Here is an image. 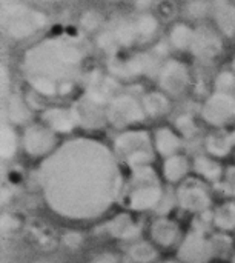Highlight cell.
<instances>
[{
    "mask_svg": "<svg viewBox=\"0 0 235 263\" xmlns=\"http://www.w3.org/2000/svg\"><path fill=\"white\" fill-rule=\"evenodd\" d=\"M38 182L49 208L68 219L102 216L120 191L115 156L99 140L77 137L58 146L40 166Z\"/></svg>",
    "mask_w": 235,
    "mask_h": 263,
    "instance_id": "1",
    "label": "cell"
},
{
    "mask_svg": "<svg viewBox=\"0 0 235 263\" xmlns=\"http://www.w3.org/2000/svg\"><path fill=\"white\" fill-rule=\"evenodd\" d=\"M88 60L83 39L71 34L46 35L32 43L22 55L20 68L34 94L65 96L82 77Z\"/></svg>",
    "mask_w": 235,
    "mask_h": 263,
    "instance_id": "2",
    "label": "cell"
},
{
    "mask_svg": "<svg viewBox=\"0 0 235 263\" xmlns=\"http://www.w3.org/2000/svg\"><path fill=\"white\" fill-rule=\"evenodd\" d=\"M139 34L134 17H115L103 25L95 34V45L106 55H119L123 49L139 43Z\"/></svg>",
    "mask_w": 235,
    "mask_h": 263,
    "instance_id": "3",
    "label": "cell"
},
{
    "mask_svg": "<svg viewBox=\"0 0 235 263\" xmlns=\"http://www.w3.org/2000/svg\"><path fill=\"white\" fill-rule=\"evenodd\" d=\"M46 25L48 17L45 12L23 3L9 5L5 11L6 34L17 42L31 39L32 35L43 31Z\"/></svg>",
    "mask_w": 235,
    "mask_h": 263,
    "instance_id": "4",
    "label": "cell"
},
{
    "mask_svg": "<svg viewBox=\"0 0 235 263\" xmlns=\"http://www.w3.org/2000/svg\"><path fill=\"white\" fill-rule=\"evenodd\" d=\"M163 194L157 182L155 173L148 166H140L134 170L132 186L128 194V206L135 211L151 210L159 206Z\"/></svg>",
    "mask_w": 235,
    "mask_h": 263,
    "instance_id": "5",
    "label": "cell"
},
{
    "mask_svg": "<svg viewBox=\"0 0 235 263\" xmlns=\"http://www.w3.org/2000/svg\"><path fill=\"white\" fill-rule=\"evenodd\" d=\"M115 151L126 160V163L135 170L140 166H148L152 159V142L146 131L131 129L119 134L114 142Z\"/></svg>",
    "mask_w": 235,
    "mask_h": 263,
    "instance_id": "6",
    "label": "cell"
},
{
    "mask_svg": "<svg viewBox=\"0 0 235 263\" xmlns=\"http://www.w3.org/2000/svg\"><path fill=\"white\" fill-rule=\"evenodd\" d=\"M155 79L159 89L169 97H182L192 85V72L189 65L175 57H168L162 62Z\"/></svg>",
    "mask_w": 235,
    "mask_h": 263,
    "instance_id": "7",
    "label": "cell"
},
{
    "mask_svg": "<svg viewBox=\"0 0 235 263\" xmlns=\"http://www.w3.org/2000/svg\"><path fill=\"white\" fill-rule=\"evenodd\" d=\"M106 117L115 128H128L146 119L142 100L128 92H119L106 106Z\"/></svg>",
    "mask_w": 235,
    "mask_h": 263,
    "instance_id": "8",
    "label": "cell"
},
{
    "mask_svg": "<svg viewBox=\"0 0 235 263\" xmlns=\"http://www.w3.org/2000/svg\"><path fill=\"white\" fill-rule=\"evenodd\" d=\"M189 52L200 62H214L223 52V35L216 26L199 25L195 26L194 40Z\"/></svg>",
    "mask_w": 235,
    "mask_h": 263,
    "instance_id": "9",
    "label": "cell"
},
{
    "mask_svg": "<svg viewBox=\"0 0 235 263\" xmlns=\"http://www.w3.org/2000/svg\"><path fill=\"white\" fill-rule=\"evenodd\" d=\"M202 117L212 126H225L235 120V96L214 91L202 106Z\"/></svg>",
    "mask_w": 235,
    "mask_h": 263,
    "instance_id": "10",
    "label": "cell"
},
{
    "mask_svg": "<svg viewBox=\"0 0 235 263\" xmlns=\"http://www.w3.org/2000/svg\"><path fill=\"white\" fill-rule=\"evenodd\" d=\"M72 111L77 120V125H82L88 129H97L108 122L106 105L82 94L72 105Z\"/></svg>",
    "mask_w": 235,
    "mask_h": 263,
    "instance_id": "11",
    "label": "cell"
},
{
    "mask_svg": "<svg viewBox=\"0 0 235 263\" xmlns=\"http://www.w3.org/2000/svg\"><path fill=\"white\" fill-rule=\"evenodd\" d=\"M214 243L209 242L202 231H192L183 240L179 250V259L183 263H208L214 256Z\"/></svg>",
    "mask_w": 235,
    "mask_h": 263,
    "instance_id": "12",
    "label": "cell"
},
{
    "mask_svg": "<svg viewBox=\"0 0 235 263\" xmlns=\"http://www.w3.org/2000/svg\"><path fill=\"white\" fill-rule=\"evenodd\" d=\"M119 92H120V80H117L109 72H102V71L88 76L83 91V94L106 106Z\"/></svg>",
    "mask_w": 235,
    "mask_h": 263,
    "instance_id": "13",
    "label": "cell"
},
{
    "mask_svg": "<svg viewBox=\"0 0 235 263\" xmlns=\"http://www.w3.org/2000/svg\"><path fill=\"white\" fill-rule=\"evenodd\" d=\"M23 148L29 156H43L52 151L55 146L57 137L55 133L48 128L45 123H34L29 125L23 133Z\"/></svg>",
    "mask_w": 235,
    "mask_h": 263,
    "instance_id": "14",
    "label": "cell"
},
{
    "mask_svg": "<svg viewBox=\"0 0 235 263\" xmlns=\"http://www.w3.org/2000/svg\"><path fill=\"white\" fill-rule=\"evenodd\" d=\"M177 197H179V203L182 205V208L191 213L205 211L211 205V199L208 193L197 182H186L185 185H182Z\"/></svg>",
    "mask_w": 235,
    "mask_h": 263,
    "instance_id": "15",
    "label": "cell"
},
{
    "mask_svg": "<svg viewBox=\"0 0 235 263\" xmlns=\"http://www.w3.org/2000/svg\"><path fill=\"white\" fill-rule=\"evenodd\" d=\"M211 14L216 22V28L222 35H235V3L231 0H211Z\"/></svg>",
    "mask_w": 235,
    "mask_h": 263,
    "instance_id": "16",
    "label": "cell"
},
{
    "mask_svg": "<svg viewBox=\"0 0 235 263\" xmlns=\"http://www.w3.org/2000/svg\"><path fill=\"white\" fill-rule=\"evenodd\" d=\"M43 123L54 133H71L77 125L72 108H49L42 114Z\"/></svg>",
    "mask_w": 235,
    "mask_h": 263,
    "instance_id": "17",
    "label": "cell"
},
{
    "mask_svg": "<svg viewBox=\"0 0 235 263\" xmlns=\"http://www.w3.org/2000/svg\"><path fill=\"white\" fill-rule=\"evenodd\" d=\"M195 34V26L189 22H175L169 26L166 42L175 51H189Z\"/></svg>",
    "mask_w": 235,
    "mask_h": 263,
    "instance_id": "18",
    "label": "cell"
},
{
    "mask_svg": "<svg viewBox=\"0 0 235 263\" xmlns=\"http://www.w3.org/2000/svg\"><path fill=\"white\" fill-rule=\"evenodd\" d=\"M140 100H142V105H143V109H145L146 116H151V117H162L171 108L169 96L165 94L162 89L148 91V92H145L142 96Z\"/></svg>",
    "mask_w": 235,
    "mask_h": 263,
    "instance_id": "19",
    "label": "cell"
},
{
    "mask_svg": "<svg viewBox=\"0 0 235 263\" xmlns=\"http://www.w3.org/2000/svg\"><path fill=\"white\" fill-rule=\"evenodd\" d=\"M179 227L169 219H159L151 227L152 239L162 247H171L179 239Z\"/></svg>",
    "mask_w": 235,
    "mask_h": 263,
    "instance_id": "20",
    "label": "cell"
},
{
    "mask_svg": "<svg viewBox=\"0 0 235 263\" xmlns=\"http://www.w3.org/2000/svg\"><path fill=\"white\" fill-rule=\"evenodd\" d=\"M180 145H182L180 137L171 128H166V126L159 128L154 134V146L162 156H166V157L175 156Z\"/></svg>",
    "mask_w": 235,
    "mask_h": 263,
    "instance_id": "21",
    "label": "cell"
},
{
    "mask_svg": "<svg viewBox=\"0 0 235 263\" xmlns=\"http://www.w3.org/2000/svg\"><path fill=\"white\" fill-rule=\"evenodd\" d=\"M134 20H135V28H137V34H139L140 42L152 40L155 37V34L159 32L160 20L154 12L142 11L137 15H134Z\"/></svg>",
    "mask_w": 235,
    "mask_h": 263,
    "instance_id": "22",
    "label": "cell"
},
{
    "mask_svg": "<svg viewBox=\"0 0 235 263\" xmlns=\"http://www.w3.org/2000/svg\"><path fill=\"white\" fill-rule=\"evenodd\" d=\"M108 231L120 239H132L135 236H139V227L134 225L132 219L128 214H122L119 217H115L114 220H111L108 223Z\"/></svg>",
    "mask_w": 235,
    "mask_h": 263,
    "instance_id": "23",
    "label": "cell"
},
{
    "mask_svg": "<svg viewBox=\"0 0 235 263\" xmlns=\"http://www.w3.org/2000/svg\"><path fill=\"white\" fill-rule=\"evenodd\" d=\"M6 112L8 119L14 123H25L31 119V109L28 103L20 97V96H9L8 103H6Z\"/></svg>",
    "mask_w": 235,
    "mask_h": 263,
    "instance_id": "24",
    "label": "cell"
},
{
    "mask_svg": "<svg viewBox=\"0 0 235 263\" xmlns=\"http://www.w3.org/2000/svg\"><path fill=\"white\" fill-rule=\"evenodd\" d=\"M235 143V131L231 134H212L206 140V149L219 157L226 156Z\"/></svg>",
    "mask_w": 235,
    "mask_h": 263,
    "instance_id": "25",
    "label": "cell"
},
{
    "mask_svg": "<svg viewBox=\"0 0 235 263\" xmlns=\"http://www.w3.org/2000/svg\"><path fill=\"white\" fill-rule=\"evenodd\" d=\"M189 170V163L186 160V157L183 156H171L168 157V160L165 162V177L169 182H179L182 180L186 173Z\"/></svg>",
    "mask_w": 235,
    "mask_h": 263,
    "instance_id": "26",
    "label": "cell"
},
{
    "mask_svg": "<svg viewBox=\"0 0 235 263\" xmlns=\"http://www.w3.org/2000/svg\"><path fill=\"white\" fill-rule=\"evenodd\" d=\"M105 17L100 11L97 9H88L80 15V26L85 32L92 34V32H99L103 25H105Z\"/></svg>",
    "mask_w": 235,
    "mask_h": 263,
    "instance_id": "27",
    "label": "cell"
},
{
    "mask_svg": "<svg viewBox=\"0 0 235 263\" xmlns=\"http://www.w3.org/2000/svg\"><path fill=\"white\" fill-rule=\"evenodd\" d=\"M214 222L222 230H234L235 228V203H225L222 205L216 214Z\"/></svg>",
    "mask_w": 235,
    "mask_h": 263,
    "instance_id": "28",
    "label": "cell"
},
{
    "mask_svg": "<svg viewBox=\"0 0 235 263\" xmlns=\"http://www.w3.org/2000/svg\"><path fill=\"white\" fill-rule=\"evenodd\" d=\"M194 168L200 176L206 177L208 180H219L222 176L220 165H217L216 162H212L206 157H197L194 162Z\"/></svg>",
    "mask_w": 235,
    "mask_h": 263,
    "instance_id": "29",
    "label": "cell"
},
{
    "mask_svg": "<svg viewBox=\"0 0 235 263\" xmlns=\"http://www.w3.org/2000/svg\"><path fill=\"white\" fill-rule=\"evenodd\" d=\"M129 257L135 263H149L157 257V251L152 245L140 242L129 248Z\"/></svg>",
    "mask_w": 235,
    "mask_h": 263,
    "instance_id": "30",
    "label": "cell"
},
{
    "mask_svg": "<svg viewBox=\"0 0 235 263\" xmlns=\"http://www.w3.org/2000/svg\"><path fill=\"white\" fill-rule=\"evenodd\" d=\"M214 91L234 94L235 72L231 69V68H228V69H222L220 72H217V74H216V77H214Z\"/></svg>",
    "mask_w": 235,
    "mask_h": 263,
    "instance_id": "31",
    "label": "cell"
},
{
    "mask_svg": "<svg viewBox=\"0 0 235 263\" xmlns=\"http://www.w3.org/2000/svg\"><path fill=\"white\" fill-rule=\"evenodd\" d=\"M0 148H2V156L5 159L12 157L14 153H15V148H17V137H15L12 128H9L5 123L2 126V143H0Z\"/></svg>",
    "mask_w": 235,
    "mask_h": 263,
    "instance_id": "32",
    "label": "cell"
},
{
    "mask_svg": "<svg viewBox=\"0 0 235 263\" xmlns=\"http://www.w3.org/2000/svg\"><path fill=\"white\" fill-rule=\"evenodd\" d=\"M211 12V2H205V0H192L188 5V14L191 15V18L194 20H200L203 17H206Z\"/></svg>",
    "mask_w": 235,
    "mask_h": 263,
    "instance_id": "33",
    "label": "cell"
},
{
    "mask_svg": "<svg viewBox=\"0 0 235 263\" xmlns=\"http://www.w3.org/2000/svg\"><path fill=\"white\" fill-rule=\"evenodd\" d=\"M175 125H177L179 131L182 133V136H185V137H191V136H194L195 131H197L195 122H194V119H192L189 114L180 116V117L177 119Z\"/></svg>",
    "mask_w": 235,
    "mask_h": 263,
    "instance_id": "34",
    "label": "cell"
},
{
    "mask_svg": "<svg viewBox=\"0 0 235 263\" xmlns=\"http://www.w3.org/2000/svg\"><path fill=\"white\" fill-rule=\"evenodd\" d=\"M223 188L226 190V193H228V194H232V196H235V166L229 168V170L226 171Z\"/></svg>",
    "mask_w": 235,
    "mask_h": 263,
    "instance_id": "35",
    "label": "cell"
},
{
    "mask_svg": "<svg viewBox=\"0 0 235 263\" xmlns=\"http://www.w3.org/2000/svg\"><path fill=\"white\" fill-rule=\"evenodd\" d=\"M38 3H43V5H55V3H60L62 0H35Z\"/></svg>",
    "mask_w": 235,
    "mask_h": 263,
    "instance_id": "36",
    "label": "cell"
},
{
    "mask_svg": "<svg viewBox=\"0 0 235 263\" xmlns=\"http://www.w3.org/2000/svg\"><path fill=\"white\" fill-rule=\"evenodd\" d=\"M97 263H115V260H114V259H112L111 256H105V257H103L102 260H99Z\"/></svg>",
    "mask_w": 235,
    "mask_h": 263,
    "instance_id": "37",
    "label": "cell"
},
{
    "mask_svg": "<svg viewBox=\"0 0 235 263\" xmlns=\"http://www.w3.org/2000/svg\"><path fill=\"white\" fill-rule=\"evenodd\" d=\"M229 68H231V69H232V71L235 72V55L232 57V60H231V65H229Z\"/></svg>",
    "mask_w": 235,
    "mask_h": 263,
    "instance_id": "38",
    "label": "cell"
},
{
    "mask_svg": "<svg viewBox=\"0 0 235 263\" xmlns=\"http://www.w3.org/2000/svg\"><path fill=\"white\" fill-rule=\"evenodd\" d=\"M232 263H235V257H234V259H232Z\"/></svg>",
    "mask_w": 235,
    "mask_h": 263,
    "instance_id": "39",
    "label": "cell"
},
{
    "mask_svg": "<svg viewBox=\"0 0 235 263\" xmlns=\"http://www.w3.org/2000/svg\"><path fill=\"white\" fill-rule=\"evenodd\" d=\"M168 263H175V262H168Z\"/></svg>",
    "mask_w": 235,
    "mask_h": 263,
    "instance_id": "40",
    "label": "cell"
}]
</instances>
